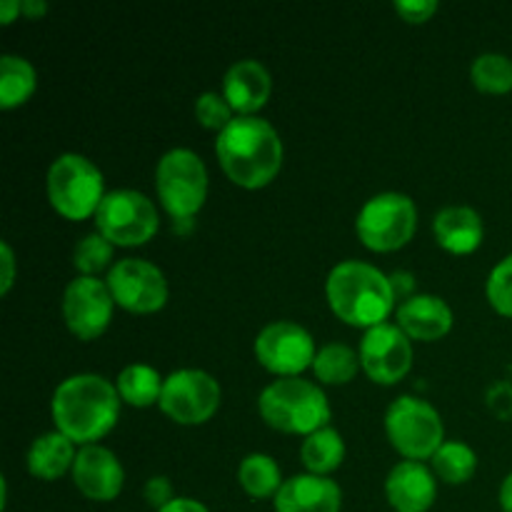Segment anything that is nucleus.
Returning <instances> with one entry per match:
<instances>
[{
	"instance_id": "nucleus-17",
	"label": "nucleus",
	"mask_w": 512,
	"mask_h": 512,
	"mask_svg": "<svg viewBox=\"0 0 512 512\" xmlns=\"http://www.w3.org/2000/svg\"><path fill=\"white\" fill-rule=\"evenodd\" d=\"M275 512H340L343 490L328 475H293L273 498Z\"/></svg>"
},
{
	"instance_id": "nucleus-2",
	"label": "nucleus",
	"mask_w": 512,
	"mask_h": 512,
	"mask_svg": "<svg viewBox=\"0 0 512 512\" xmlns=\"http://www.w3.org/2000/svg\"><path fill=\"white\" fill-rule=\"evenodd\" d=\"M215 155L235 185L255 190L280 173L283 140L268 120L258 115H235L233 123L218 133Z\"/></svg>"
},
{
	"instance_id": "nucleus-28",
	"label": "nucleus",
	"mask_w": 512,
	"mask_h": 512,
	"mask_svg": "<svg viewBox=\"0 0 512 512\" xmlns=\"http://www.w3.org/2000/svg\"><path fill=\"white\" fill-rule=\"evenodd\" d=\"M473 85L483 93H510L512 90V60L503 53H483L473 60L470 68Z\"/></svg>"
},
{
	"instance_id": "nucleus-32",
	"label": "nucleus",
	"mask_w": 512,
	"mask_h": 512,
	"mask_svg": "<svg viewBox=\"0 0 512 512\" xmlns=\"http://www.w3.org/2000/svg\"><path fill=\"white\" fill-rule=\"evenodd\" d=\"M485 403L495 418L512 420V383L500 380V383L490 385L488 393H485Z\"/></svg>"
},
{
	"instance_id": "nucleus-4",
	"label": "nucleus",
	"mask_w": 512,
	"mask_h": 512,
	"mask_svg": "<svg viewBox=\"0 0 512 512\" xmlns=\"http://www.w3.org/2000/svg\"><path fill=\"white\" fill-rule=\"evenodd\" d=\"M258 410L270 428L305 438L330 423L328 395L320 385L303 378H280L270 383L260 393Z\"/></svg>"
},
{
	"instance_id": "nucleus-23",
	"label": "nucleus",
	"mask_w": 512,
	"mask_h": 512,
	"mask_svg": "<svg viewBox=\"0 0 512 512\" xmlns=\"http://www.w3.org/2000/svg\"><path fill=\"white\" fill-rule=\"evenodd\" d=\"M345 440L335 428H320L310 433L300 445V460L308 468V473L328 475L343 465Z\"/></svg>"
},
{
	"instance_id": "nucleus-30",
	"label": "nucleus",
	"mask_w": 512,
	"mask_h": 512,
	"mask_svg": "<svg viewBox=\"0 0 512 512\" xmlns=\"http://www.w3.org/2000/svg\"><path fill=\"white\" fill-rule=\"evenodd\" d=\"M195 118H198L200 125L210 130H225L235 118V110L230 108V103L225 100L223 93H215V90H208V93H200L198 100H195Z\"/></svg>"
},
{
	"instance_id": "nucleus-25",
	"label": "nucleus",
	"mask_w": 512,
	"mask_h": 512,
	"mask_svg": "<svg viewBox=\"0 0 512 512\" xmlns=\"http://www.w3.org/2000/svg\"><path fill=\"white\" fill-rule=\"evenodd\" d=\"M38 85V73L33 65L20 55H3L0 58V108L10 110L23 105Z\"/></svg>"
},
{
	"instance_id": "nucleus-22",
	"label": "nucleus",
	"mask_w": 512,
	"mask_h": 512,
	"mask_svg": "<svg viewBox=\"0 0 512 512\" xmlns=\"http://www.w3.org/2000/svg\"><path fill=\"white\" fill-rule=\"evenodd\" d=\"M163 383L165 378H160V373L153 365L130 363L120 370L115 388H118L120 400H125L133 408H150V405L160 403Z\"/></svg>"
},
{
	"instance_id": "nucleus-29",
	"label": "nucleus",
	"mask_w": 512,
	"mask_h": 512,
	"mask_svg": "<svg viewBox=\"0 0 512 512\" xmlns=\"http://www.w3.org/2000/svg\"><path fill=\"white\" fill-rule=\"evenodd\" d=\"M110 260H113V243L100 233L85 235L73 250V265L80 270V275L98 278V273L108 268Z\"/></svg>"
},
{
	"instance_id": "nucleus-5",
	"label": "nucleus",
	"mask_w": 512,
	"mask_h": 512,
	"mask_svg": "<svg viewBox=\"0 0 512 512\" xmlns=\"http://www.w3.org/2000/svg\"><path fill=\"white\" fill-rule=\"evenodd\" d=\"M50 205L68 220L98 213L105 198V180L98 165L80 153H63L48 170Z\"/></svg>"
},
{
	"instance_id": "nucleus-3",
	"label": "nucleus",
	"mask_w": 512,
	"mask_h": 512,
	"mask_svg": "<svg viewBox=\"0 0 512 512\" xmlns=\"http://www.w3.org/2000/svg\"><path fill=\"white\" fill-rule=\"evenodd\" d=\"M325 295L340 320L365 330L383 325L398 300L390 275L363 260L335 265L325 280Z\"/></svg>"
},
{
	"instance_id": "nucleus-38",
	"label": "nucleus",
	"mask_w": 512,
	"mask_h": 512,
	"mask_svg": "<svg viewBox=\"0 0 512 512\" xmlns=\"http://www.w3.org/2000/svg\"><path fill=\"white\" fill-rule=\"evenodd\" d=\"M20 13L28 15V18H40V15L48 13V3L45 0H23L20 3Z\"/></svg>"
},
{
	"instance_id": "nucleus-1",
	"label": "nucleus",
	"mask_w": 512,
	"mask_h": 512,
	"mask_svg": "<svg viewBox=\"0 0 512 512\" xmlns=\"http://www.w3.org/2000/svg\"><path fill=\"white\" fill-rule=\"evenodd\" d=\"M55 430L78 445H95L115 428L120 415L118 388L95 373L70 375L55 388L53 403Z\"/></svg>"
},
{
	"instance_id": "nucleus-24",
	"label": "nucleus",
	"mask_w": 512,
	"mask_h": 512,
	"mask_svg": "<svg viewBox=\"0 0 512 512\" xmlns=\"http://www.w3.org/2000/svg\"><path fill=\"white\" fill-rule=\"evenodd\" d=\"M238 480L240 488L255 500L275 498L280 490V485L285 483L283 473H280V465L275 463V458L265 453H250L240 460L238 468Z\"/></svg>"
},
{
	"instance_id": "nucleus-37",
	"label": "nucleus",
	"mask_w": 512,
	"mask_h": 512,
	"mask_svg": "<svg viewBox=\"0 0 512 512\" xmlns=\"http://www.w3.org/2000/svg\"><path fill=\"white\" fill-rule=\"evenodd\" d=\"M158 512H210L208 508H205L200 500H193V498H175L173 503L165 505L163 510Z\"/></svg>"
},
{
	"instance_id": "nucleus-26",
	"label": "nucleus",
	"mask_w": 512,
	"mask_h": 512,
	"mask_svg": "<svg viewBox=\"0 0 512 512\" xmlns=\"http://www.w3.org/2000/svg\"><path fill=\"white\" fill-rule=\"evenodd\" d=\"M430 460H433L435 478L448 485L468 483L478 470V455L468 443H460V440H445Z\"/></svg>"
},
{
	"instance_id": "nucleus-36",
	"label": "nucleus",
	"mask_w": 512,
	"mask_h": 512,
	"mask_svg": "<svg viewBox=\"0 0 512 512\" xmlns=\"http://www.w3.org/2000/svg\"><path fill=\"white\" fill-rule=\"evenodd\" d=\"M390 283H393V290H395V298H413V295H410V290L415 288V280H413V275L410 273H405V270H400V273H393L390 275Z\"/></svg>"
},
{
	"instance_id": "nucleus-15",
	"label": "nucleus",
	"mask_w": 512,
	"mask_h": 512,
	"mask_svg": "<svg viewBox=\"0 0 512 512\" xmlns=\"http://www.w3.org/2000/svg\"><path fill=\"white\" fill-rule=\"evenodd\" d=\"M73 483L80 493L95 503H110L120 495L125 485V470L113 450L103 445H85L75 455Z\"/></svg>"
},
{
	"instance_id": "nucleus-14",
	"label": "nucleus",
	"mask_w": 512,
	"mask_h": 512,
	"mask_svg": "<svg viewBox=\"0 0 512 512\" xmlns=\"http://www.w3.org/2000/svg\"><path fill=\"white\" fill-rule=\"evenodd\" d=\"M413 365V345L398 323H383L365 330L360 340V368L373 383L395 385Z\"/></svg>"
},
{
	"instance_id": "nucleus-40",
	"label": "nucleus",
	"mask_w": 512,
	"mask_h": 512,
	"mask_svg": "<svg viewBox=\"0 0 512 512\" xmlns=\"http://www.w3.org/2000/svg\"><path fill=\"white\" fill-rule=\"evenodd\" d=\"M500 505L505 512H512V473L500 485Z\"/></svg>"
},
{
	"instance_id": "nucleus-13",
	"label": "nucleus",
	"mask_w": 512,
	"mask_h": 512,
	"mask_svg": "<svg viewBox=\"0 0 512 512\" xmlns=\"http://www.w3.org/2000/svg\"><path fill=\"white\" fill-rule=\"evenodd\" d=\"M115 300L108 283L93 275H78L63 293V318L70 333L80 340H95L113 320Z\"/></svg>"
},
{
	"instance_id": "nucleus-27",
	"label": "nucleus",
	"mask_w": 512,
	"mask_h": 512,
	"mask_svg": "<svg viewBox=\"0 0 512 512\" xmlns=\"http://www.w3.org/2000/svg\"><path fill=\"white\" fill-rule=\"evenodd\" d=\"M360 368V353L345 343H328L318 350L313 360V373L325 385H345L355 378Z\"/></svg>"
},
{
	"instance_id": "nucleus-34",
	"label": "nucleus",
	"mask_w": 512,
	"mask_h": 512,
	"mask_svg": "<svg viewBox=\"0 0 512 512\" xmlns=\"http://www.w3.org/2000/svg\"><path fill=\"white\" fill-rule=\"evenodd\" d=\"M395 10L408 23H425L438 10V3L435 0H395Z\"/></svg>"
},
{
	"instance_id": "nucleus-16",
	"label": "nucleus",
	"mask_w": 512,
	"mask_h": 512,
	"mask_svg": "<svg viewBox=\"0 0 512 512\" xmlns=\"http://www.w3.org/2000/svg\"><path fill=\"white\" fill-rule=\"evenodd\" d=\"M385 495L395 512H428L438 498V480L425 463L403 460L385 478Z\"/></svg>"
},
{
	"instance_id": "nucleus-18",
	"label": "nucleus",
	"mask_w": 512,
	"mask_h": 512,
	"mask_svg": "<svg viewBox=\"0 0 512 512\" xmlns=\"http://www.w3.org/2000/svg\"><path fill=\"white\" fill-rule=\"evenodd\" d=\"M395 320H398L400 330L410 340L433 343V340L445 338L450 333V328H453V310H450V305L440 295L420 293L400 303Z\"/></svg>"
},
{
	"instance_id": "nucleus-21",
	"label": "nucleus",
	"mask_w": 512,
	"mask_h": 512,
	"mask_svg": "<svg viewBox=\"0 0 512 512\" xmlns=\"http://www.w3.org/2000/svg\"><path fill=\"white\" fill-rule=\"evenodd\" d=\"M75 443L60 430L43 433L33 440L28 450V470L30 475L40 480H58L75 463Z\"/></svg>"
},
{
	"instance_id": "nucleus-12",
	"label": "nucleus",
	"mask_w": 512,
	"mask_h": 512,
	"mask_svg": "<svg viewBox=\"0 0 512 512\" xmlns=\"http://www.w3.org/2000/svg\"><path fill=\"white\" fill-rule=\"evenodd\" d=\"M113 300L130 313H155L168 303V280L155 263L143 258H123L108 270Z\"/></svg>"
},
{
	"instance_id": "nucleus-20",
	"label": "nucleus",
	"mask_w": 512,
	"mask_h": 512,
	"mask_svg": "<svg viewBox=\"0 0 512 512\" xmlns=\"http://www.w3.org/2000/svg\"><path fill=\"white\" fill-rule=\"evenodd\" d=\"M433 233L438 245H443L448 253L468 255L480 248L483 243V218L470 205H448L438 210L433 218Z\"/></svg>"
},
{
	"instance_id": "nucleus-10",
	"label": "nucleus",
	"mask_w": 512,
	"mask_h": 512,
	"mask_svg": "<svg viewBox=\"0 0 512 512\" xmlns=\"http://www.w3.org/2000/svg\"><path fill=\"white\" fill-rule=\"evenodd\" d=\"M220 385L210 373L198 368H180L163 383L160 410L180 425L208 423L220 408Z\"/></svg>"
},
{
	"instance_id": "nucleus-35",
	"label": "nucleus",
	"mask_w": 512,
	"mask_h": 512,
	"mask_svg": "<svg viewBox=\"0 0 512 512\" xmlns=\"http://www.w3.org/2000/svg\"><path fill=\"white\" fill-rule=\"evenodd\" d=\"M0 265H3V275H0V293H8L10 285L15 280V255L10 243H0Z\"/></svg>"
},
{
	"instance_id": "nucleus-31",
	"label": "nucleus",
	"mask_w": 512,
	"mask_h": 512,
	"mask_svg": "<svg viewBox=\"0 0 512 512\" xmlns=\"http://www.w3.org/2000/svg\"><path fill=\"white\" fill-rule=\"evenodd\" d=\"M485 293H488L490 305H493L500 315L512 318V253L490 270Z\"/></svg>"
},
{
	"instance_id": "nucleus-6",
	"label": "nucleus",
	"mask_w": 512,
	"mask_h": 512,
	"mask_svg": "<svg viewBox=\"0 0 512 512\" xmlns=\"http://www.w3.org/2000/svg\"><path fill=\"white\" fill-rule=\"evenodd\" d=\"M155 190L170 218L190 220L208 198V168L190 148H173L158 160Z\"/></svg>"
},
{
	"instance_id": "nucleus-19",
	"label": "nucleus",
	"mask_w": 512,
	"mask_h": 512,
	"mask_svg": "<svg viewBox=\"0 0 512 512\" xmlns=\"http://www.w3.org/2000/svg\"><path fill=\"white\" fill-rule=\"evenodd\" d=\"M273 90L268 68L260 60L245 58L228 68L223 78V95L235 110V115H255L263 108Z\"/></svg>"
},
{
	"instance_id": "nucleus-33",
	"label": "nucleus",
	"mask_w": 512,
	"mask_h": 512,
	"mask_svg": "<svg viewBox=\"0 0 512 512\" xmlns=\"http://www.w3.org/2000/svg\"><path fill=\"white\" fill-rule=\"evenodd\" d=\"M143 495L145 500H148V505H153L155 512L163 510L165 505L173 503L175 500V493H173V483H170L165 475H153V478L145 483L143 488Z\"/></svg>"
},
{
	"instance_id": "nucleus-11",
	"label": "nucleus",
	"mask_w": 512,
	"mask_h": 512,
	"mask_svg": "<svg viewBox=\"0 0 512 512\" xmlns=\"http://www.w3.org/2000/svg\"><path fill=\"white\" fill-rule=\"evenodd\" d=\"M315 355L318 348L313 335L293 320L268 323L255 338L258 363L280 378H298L305 368H313Z\"/></svg>"
},
{
	"instance_id": "nucleus-7",
	"label": "nucleus",
	"mask_w": 512,
	"mask_h": 512,
	"mask_svg": "<svg viewBox=\"0 0 512 512\" xmlns=\"http://www.w3.org/2000/svg\"><path fill=\"white\" fill-rule=\"evenodd\" d=\"M385 433L408 460H430L445 443V425L438 410L423 398L400 395L385 413Z\"/></svg>"
},
{
	"instance_id": "nucleus-39",
	"label": "nucleus",
	"mask_w": 512,
	"mask_h": 512,
	"mask_svg": "<svg viewBox=\"0 0 512 512\" xmlns=\"http://www.w3.org/2000/svg\"><path fill=\"white\" fill-rule=\"evenodd\" d=\"M18 13H20L18 0H3V3H0V20H3V25L13 23Z\"/></svg>"
},
{
	"instance_id": "nucleus-9",
	"label": "nucleus",
	"mask_w": 512,
	"mask_h": 512,
	"mask_svg": "<svg viewBox=\"0 0 512 512\" xmlns=\"http://www.w3.org/2000/svg\"><path fill=\"white\" fill-rule=\"evenodd\" d=\"M98 233L105 235L113 245L133 248L143 245L158 233V208L148 195L138 190H110L105 193L98 213H95Z\"/></svg>"
},
{
	"instance_id": "nucleus-8",
	"label": "nucleus",
	"mask_w": 512,
	"mask_h": 512,
	"mask_svg": "<svg viewBox=\"0 0 512 512\" xmlns=\"http://www.w3.org/2000/svg\"><path fill=\"white\" fill-rule=\"evenodd\" d=\"M418 228V208L405 193H378L360 208L355 230L365 248L390 253L410 243Z\"/></svg>"
}]
</instances>
